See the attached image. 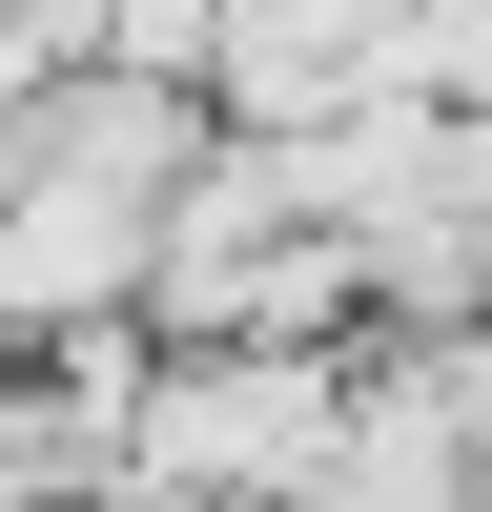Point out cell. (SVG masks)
I'll list each match as a JSON object with an SVG mask.
<instances>
[{
  "label": "cell",
  "instance_id": "obj_1",
  "mask_svg": "<svg viewBox=\"0 0 492 512\" xmlns=\"http://www.w3.org/2000/svg\"><path fill=\"white\" fill-rule=\"evenodd\" d=\"M205 144H226L205 82H144V62L21 82V123H0V308H21V349L164 287V205H185Z\"/></svg>",
  "mask_w": 492,
  "mask_h": 512
},
{
  "label": "cell",
  "instance_id": "obj_2",
  "mask_svg": "<svg viewBox=\"0 0 492 512\" xmlns=\"http://www.w3.org/2000/svg\"><path fill=\"white\" fill-rule=\"evenodd\" d=\"M349 410H369V349H164L144 472L185 492V512H328Z\"/></svg>",
  "mask_w": 492,
  "mask_h": 512
},
{
  "label": "cell",
  "instance_id": "obj_3",
  "mask_svg": "<svg viewBox=\"0 0 492 512\" xmlns=\"http://www.w3.org/2000/svg\"><path fill=\"white\" fill-rule=\"evenodd\" d=\"M123 0H0V82H82Z\"/></svg>",
  "mask_w": 492,
  "mask_h": 512
}]
</instances>
